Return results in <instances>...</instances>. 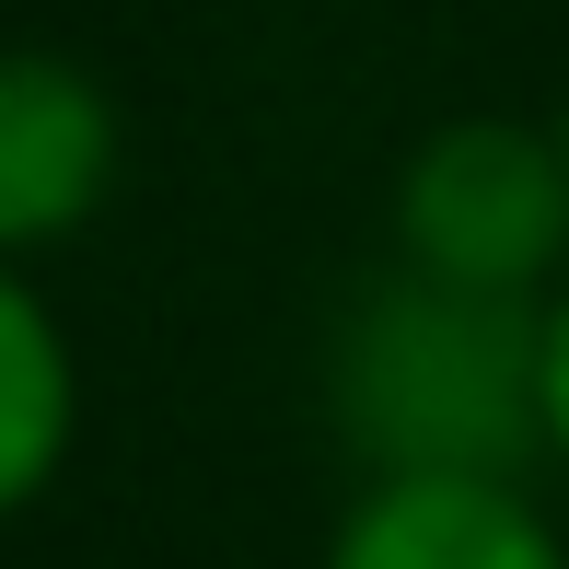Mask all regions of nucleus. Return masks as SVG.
<instances>
[{
  "instance_id": "nucleus-1",
  "label": "nucleus",
  "mask_w": 569,
  "mask_h": 569,
  "mask_svg": "<svg viewBox=\"0 0 569 569\" xmlns=\"http://www.w3.org/2000/svg\"><path fill=\"white\" fill-rule=\"evenodd\" d=\"M338 430L372 477H523L535 453V302L396 268L338 326Z\"/></svg>"
},
{
  "instance_id": "nucleus-2",
  "label": "nucleus",
  "mask_w": 569,
  "mask_h": 569,
  "mask_svg": "<svg viewBox=\"0 0 569 569\" xmlns=\"http://www.w3.org/2000/svg\"><path fill=\"white\" fill-rule=\"evenodd\" d=\"M396 256L453 291H511L535 302L569 256V163L547 128L511 117H453L407 151L396 174Z\"/></svg>"
},
{
  "instance_id": "nucleus-3",
  "label": "nucleus",
  "mask_w": 569,
  "mask_h": 569,
  "mask_svg": "<svg viewBox=\"0 0 569 569\" xmlns=\"http://www.w3.org/2000/svg\"><path fill=\"white\" fill-rule=\"evenodd\" d=\"M106 174H117L106 93H93L70 59L0 47V256L82 232L93 198H106Z\"/></svg>"
},
{
  "instance_id": "nucleus-4",
  "label": "nucleus",
  "mask_w": 569,
  "mask_h": 569,
  "mask_svg": "<svg viewBox=\"0 0 569 569\" xmlns=\"http://www.w3.org/2000/svg\"><path fill=\"white\" fill-rule=\"evenodd\" d=\"M326 569H569L523 477H372L338 511Z\"/></svg>"
},
{
  "instance_id": "nucleus-5",
  "label": "nucleus",
  "mask_w": 569,
  "mask_h": 569,
  "mask_svg": "<svg viewBox=\"0 0 569 569\" xmlns=\"http://www.w3.org/2000/svg\"><path fill=\"white\" fill-rule=\"evenodd\" d=\"M70 419H82V383H70V338L47 326V302L12 279L0 256V511H23L70 453Z\"/></svg>"
},
{
  "instance_id": "nucleus-6",
  "label": "nucleus",
  "mask_w": 569,
  "mask_h": 569,
  "mask_svg": "<svg viewBox=\"0 0 569 569\" xmlns=\"http://www.w3.org/2000/svg\"><path fill=\"white\" fill-rule=\"evenodd\" d=\"M535 442L569 465V279L558 302H535Z\"/></svg>"
},
{
  "instance_id": "nucleus-7",
  "label": "nucleus",
  "mask_w": 569,
  "mask_h": 569,
  "mask_svg": "<svg viewBox=\"0 0 569 569\" xmlns=\"http://www.w3.org/2000/svg\"><path fill=\"white\" fill-rule=\"evenodd\" d=\"M558 163H569V106H558Z\"/></svg>"
}]
</instances>
